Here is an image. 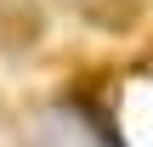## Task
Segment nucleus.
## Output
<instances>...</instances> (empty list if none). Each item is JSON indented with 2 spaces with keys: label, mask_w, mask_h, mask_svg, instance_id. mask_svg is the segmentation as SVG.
Returning <instances> with one entry per match:
<instances>
[{
  "label": "nucleus",
  "mask_w": 153,
  "mask_h": 147,
  "mask_svg": "<svg viewBox=\"0 0 153 147\" xmlns=\"http://www.w3.org/2000/svg\"><path fill=\"white\" fill-rule=\"evenodd\" d=\"M34 147H119L114 125L85 102H57L34 119Z\"/></svg>",
  "instance_id": "f257e3e1"
},
{
  "label": "nucleus",
  "mask_w": 153,
  "mask_h": 147,
  "mask_svg": "<svg viewBox=\"0 0 153 147\" xmlns=\"http://www.w3.org/2000/svg\"><path fill=\"white\" fill-rule=\"evenodd\" d=\"M34 40H40L34 0H0V45H34Z\"/></svg>",
  "instance_id": "f03ea898"
}]
</instances>
